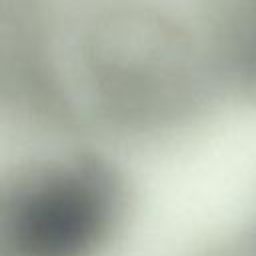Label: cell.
I'll return each mask as SVG.
<instances>
[{
	"label": "cell",
	"instance_id": "obj_1",
	"mask_svg": "<svg viewBox=\"0 0 256 256\" xmlns=\"http://www.w3.org/2000/svg\"><path fill=\"white\" fill-rule=\"evenodd\" d=\"M126 214L118 170L96 154L22 168L0 194V256H100Z\"/></svg>",
	"mask_w": 256,
	"mask_h": 256
}]
</instances>
